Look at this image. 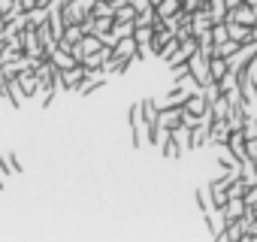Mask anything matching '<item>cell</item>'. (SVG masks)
I'll list each match as a JSON object with an SVG mask.
<instances>
[{
    "label": "cell",
    "instance_id": "6da1fadb",
    "mask_svg": "<svg viewBox=\"0 0 257 242\" xmlns=\"http://www.w3.org/2000/svg\"><path fill=\"white\" fill-rule=\"evenodd\" d=\"M188 70H191V76H194L200 85H209V82H212V76H209V58H206L200 49L188 58Z\"/></svg>",
    "mask_w": 257,
    "mask_h": 242
},
{
    "label": "cell",
    "instance_id": "7a4b0ae2",
    "mask_svg": "<svg viewBox=\"0 0 257 242\" xmlns=\"http://www.w3.org/2000/svg\"><path fill=\"white\" fill-rule=\"evenodd\" d=\"M58 79H61V88H64V91H76L79 82L85 79V67H82V64H73V67H67V70H58Z\"/></svg>",
    "mask_w": 257,
    "mask_h": 242
},
{
    "label": "cell",
    "instance_id": "3957f363",
    "mask_svg": "<svg viewBox=\"0 0 257 242\" xmlns=\"http://www.w3.org/2000/svg\"><path fill=\"white\" fill-rule=\"evenodd\" d=\"M227 22H239V25H245V28H254V25H257V10L248 7V4H239L236 10L227 13Z\"/></svg>",
    "mask_w": 257,
    "mask_h": 242
},
{
    "label": "cell",
    "instance_id": "277c9868",
    "mask_svg": "<svg viewBox=\"0 0 257 242\" xmlns=\"http://www.w3.org/2000/svg\"><path fill=\"white\" fill-rule=\"evenodd\" d=\"M245 212H248V206H245V197H230V200L221 206V215H224V221H239Z\"/></svg>",
    "mask_w": 257,
    "mask_h": 242
},
{
    "label": "cell",
    "instance_id": "5b68a950",
    "mask_svg": "<svg viewBox=\"0 0 257 242\" xmlns=\"http://www.w3.org/2000/svg\"><path fill=\"white\" fill-rule=\"evenodd\" d=\"M19 79V85H22V94H25V100H34V97H40V79H37V73H19L16 76Z\"/></svg>",
    "mask_w": 257,
    "mask_h": 242
},
{
    "label": "cell",
    "instance_id": "8992f818",
    "mask_svg": "<svg viewBox=\"0 0 257 242\" xmlns=\"http://www.w3.org/2000/svg\"><path fill=\"white\" fill-rule=\"evenodd\" d=\"M158 125L164 131H176L182 125V106H173V109H161L158 112Z\"/></svg>",
    "mask_w": 257,
    "mask_h": 242
},
{
    "label": "cell",
    "instance_id": "52a82bcc",
    "mask_svg": "<svg viewBox=\"0 0 257 242\" xmlns=\"http://www.w3.org/2000/svg\"><path fill=\"white\" fill-rule=\"evenodd\" d=\"M134 55H137V40H134V37H121V40H115L112 58H127V61H134Z\"/></svg>",
    "mask_w": 257,
    "mask_h": 242
},
{
    "label": "cell",
    "instance_id": "ba28073f",
    "mask_svg": "<svg viewBox=\"0 0 257 242\" xmlns=\"http://www.w3.org/2000/svg\"><path fill=\"white\" fill-rule=\"evenodd\" d=\"M4 100H10V106H13V109H22V106L28 103V100H25V94H22V85H19V79H7Z\"/></svg>",
    "mask_w": 257,
    "mask_h": 242
},
{
    "label": "cell",
    "instance_id": "9c48e42d",
    "mask_svg": "<svg viewBox=\"0 0 257 242\" xmlns=\"http://www.w3.org/2000/svg\"><path fill=\"white\" fill-rule=\"evenodd\" d=\"M203 218H206V224H209V236L212 239H218L221 236V230H224V215H221V209L215 206V209H209V212H203Z\"/></svg>",
    "mask_w": 257,
    "mask_h": 242
},
{
    "label": "cell",
    "instance_id": "30bf717a",
    "mask_svg": "<svg viewBox=\"0 0 257 242\" xmlns=\"http://www.w3.org/2000/svg\"><path fill=\"white\" fill-rule=\"evenodd\" d=\"M52 64H55L58 70H67V67H73V64H79V61H76V58H73L67 49L55 46V49H52Z\"/></svg>",
    "mask_w": 257,
    "mask_h": 242
},
{
    "label": "cell",
    "instance_id": "8fae6325",
    "mask_svg": "<svg viewBox=\"0 0 257 242\" xmlns=\"http://www.w3.org/2000/svg\"><path fill=\"white\" fill-rule=\"evenodd\" d=\"M209 197H212V206H218V209H221V206L230 200V197H227V185H224L221 179H215V182L209 185Z\"/></svg>",
    "mask_w": 257,
    "mask_h": 242
},
{
    "label": "cell",
    "instance_id": "7c38bea8",
    "mask_svg": "<svg viewBox=\"0 0 257 242\" xmlns=\"http://www.w3.org/2000/svg\"><path fill=\"white\" fill-rule=\"evenodd\" d=\"M236 170H239V176H242L248 185H257V167H254L251 158H242V161L236 164Z\"/></svg>",
    "mask_w": 257,
    "mask_h": 242
},
{
    "label": "cell",
    "instance_id": "4fadbf2b",
    "mask_svg": "<svg viewBox=\"0 0 257 242\" xmlns=\"http://www.w3.org/2000/svg\"><path fill=\"white\" fill-rule=\"evenodd\" d=\"M227 34H230V40H236V43L251 40V28H245V25H239V22H227Z\"/></svg>",
    "mask_w": 257,
    "mask_h": 242
},
{
    "label": "cell",
    "instance_id": "5bb4252c",
    "mask_svg": "<svg viewBox=\"0 0 257 242\" xmlns=\"http://www.w3.org/2000/svg\"><path fill=\"white\" fill-rule=\"evenodd\" d=\"M161 155H164V161H179V158H182V149H179V143H176L173 137H167V140L161 143Z\"/></svg>",
    "mask_w": 257,
    "mask_h": 242
},
{
    "label": "cell",
    "instance_id": "9a60e30c",
    "mask_svg": "<svg viewBox=\"0 0 257 242\" xmlns=\"http://www.w3.org/2000/svg\"><path fill=\"white\" fill-rule=\"evenodd\" d=\"M25 16H28V28H40V25L49 19V7H34V10H28Z\"/></svg>",
    "mask_w": 257,
    "mask_h": 242
},
{
    "label": "cell",
    "instance_id": "2e32d148",
    "mask_svg": "<svg viewBox=\"0 0 257 242\" xmlns=\"http://www.w3.org/2000/svg\"><path fill=\"white\" fill-rule=\"evenodd\" d=\"M173 85H179V88H185L188 94H200L203 91V85L191 76V73H185V76H179V79H173Z\"/></svg>",
    "mask_w": 257,
    "mask_h": 242
},
{
    "label": "cell",
    "instance_id": "e0dca14e",
    "mask_svg": "<svg viewBox=\"0 0 257 242\" xmlns=\"http://www.w3.org/2000/svg\"><path fill=\"white\" fill-rule=\"evenodd\" d=\"M134 31H137V25L134 22H112V37L115 40H121V37H134Z\"/></svg>",
    "mask_w": 257,
    "mask_h": 242
},
{
    "label": "cell",
    "instance_id": "ac0fdd59",
    "mask_svg": "<svg viewBox=\"0 0 257 242\" xmlns=\"http://www.w3.org/2000/svg\"><path fill=\"white\" fill-rule=\"evenodd\" d=\"M155 10H158V16H161V19H167V16H173V13H179V10H182V0H161Z\"/></svg>",
    "mask_w": 257,
    "mask_h": 242
},
{
    "label": "cell",
    "instance_id": "d6986e66",
    "mask_svg": "<svg viewBox=\"0 0 257 242\" xmlns=\"http://www.w3.org/2000/svg\"><path fill=\"white\" fill-rule=\"evenodd\" d=\"M194 200H197V206H200V215L209 212V209H215V206H212V197H209V185H206V188H197Z\"/></svg>",
    "mask_w": 257,
    "mask_h": 242
},
{
    "label": "cell",
    "instance_id": "ffe728a7",
    "mask_svg": "<svg viewBox=\"0 0 257 242\" xmlns=\"http://www.w3.org/2000/svg\"><path fill=\"white\" fill-rule=\"evenodd\" d=\"M16 10H19V7H16V0H0V16H4V19H10Z\"/></svg>",
    "mask_w": 257,
    "mask_h": 242
},
{
    "label": "cell",
    "instance_id": "44dd1931",
    "mask_svg": "<svg viewBox=\"0 0 257 242\" xmlns=\"http://www.w3.org/2000/svg\"><path fill=\"white\" fill-rule=\"evenodd\" d=\"M203 7H206V0H182V10H188V13H197Z\"/></svg>",
    "mask_w": 257,
    "mask_h": 242
},
{
    "label": "cell",
    "instance_id": "7402d4cb",
    "mask_svg": "<svg viewBox=\"0 0 257 242\" xmlns=\"http://www.w3.org/2000/svg\"><path fill=\"white\" fill-rule=\"evenodd\" d=\"M239 4H242V0H224V7H227V13H230V10H236Z\"/></svg>",
    "mask_w": 257,
    "mask_h": 242
},
{
    "label": "cell",
    "instance_id": "603a6c76",
    "mask_svg": "<svg viewBox=\"0 0 257 242\" xmlns=\"http://www.w3.org/2000/svg\"><path fill=\"white\" fill-rule=\"evenodd\" d=\"M4 25H7V19H4V16H0V34H4Z\"/></svg>",
    "mask_w": 257,
    "mask_h": 242
},
{
    "label": "cell",
    "instance_id": "cb8c5ba5",
    "mask_svg": "<svg viewBox=\"0 0 257 242\" xmlns=\"http://www.w3.org/2000/svg\"><path fill=\"white\" fill-rule=\"evenodd\" d=\"M0 191H4V173H0Z\"/></svg>",
    "mask_w": 257,
    "mask_h": 242
},
{
    "label": "cell",
    "instance_id": "d4e9b609",
    "mask_svg": "<svg viewBox=\"0 0 257 242\" xmlns=\"http://www.w3.org/2000/svg\"><path fill=\"white\" fill-rule=\"evenodd\" d=\"M0 49H4V37H0Z\"/></svg>",
    "mask_w": 257,
    "mask_h": 242
}]
</instances>
